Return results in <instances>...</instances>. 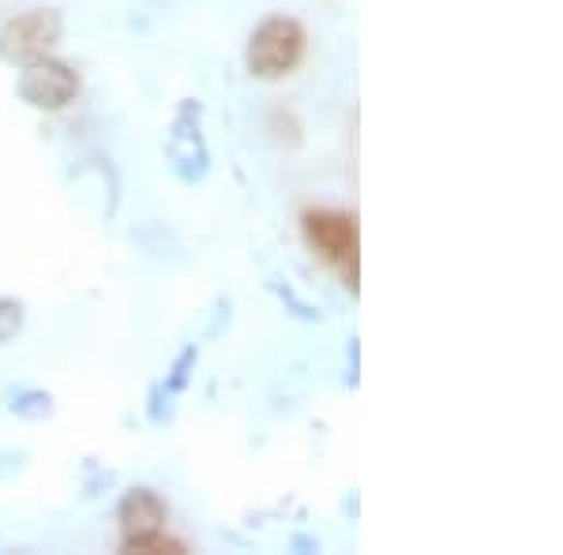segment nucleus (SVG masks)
<instances>
[{
	"instance_id": "obj_5",
	"label": "nucleus",
	"mask_w": 563,
	"mask_h": 555,
	"mask_svg": "<svg viewBox=\"0 0 563 555\" xmlns=\"http://www.w3.org/2000/svg\"><path fill=\"white\" fill-rule=\"evenodd\" d=\"M170 162L177 170L181 181L196 184L207 177V165H210V154H207V143L199 136V105L184 102L177 109V120H173V131H170Z\"/></svg>"
},
{
	"instance_id": "obj_6",
	"label": "nucleus",
	"mask_w": 563,
	"mask_h": 555,
	"mask_svg": "<svg viewBox=\"0 0 563 555\" xmlns=\"http://www.w3.org/2000/svg\"><path fill=\"white\" fill-rule=\"evenodd\" d=\"M117 522H120V536H136V533H151V530H165L170 522V504L158 496L147 484H136L120 496L117 507Z\"/></svg>"
},
{
	"instance_id": "obj_9",
	"label": "nucleus",
	"mask_w": 563,
	"mask_h": 555,
	"mask_svg": "<svg viewBox=\"0 0 563 555\" xmlns=\"http://www.w3.org/2000/svg\"><path fill=\"white\" fill-rule=\"evenodd\" d=\"M26 327V308L23 301H12V297H0V346L15 342Z\"/></svg>"
},
{
	"instance_id": "obj_8",
	"label": "nucleus",
	"mask_w": 563,
	"mask_h": 555,
	"mask_svg": "<svg viewBox=\"0 0 563 555\" xmlns=\"http://www.w3.org/2000/svg\"><path fill=\"white\" fill-rule=\"evenodd\" d=\"M53 409H57V405H53V394L46 391H20L12 398V413L23 420H49Z\"/></svg>"
},
{
	"instance_id": "obj_3",
	"label": "nucleus",
	"mask_w": 563,
	"mask_h": 555,
	"mask_svg": "<svg viewBox=\"0 0 563 555\" xmlns=\"http://www.w3.org/2000/svg\"><path fill=\"white\" fill-rule=\"evenodd\" d=\"M60 38H65V15L57 8H26L0 26V60L26 65L46 57Z\"/></svg>"
},
{
	"instance_id": "obj_10",
	"label": "nucleus",
	"mask_w": 563,
	"mask_h": 555,
	"mask_svg": "<svg viewBox=\"0 0 563 555\" xmlns=\"http://www.w3.org/2000/svg\"><path fill=\"white\" fill-rule=\"evenodd\" d=\"M199 360V349L196 346H188L184 354L177 357V365H173V375L165 379V386H170V394H181L184 386H188V375H192V365Z\"/></svg>"
},
{
	"instance_id": "obj_4",
	"label": "nucleus",
	"mask_w": 563,
	"mask_h": 555,
	"mask_svg": "<svg viewBox=\"0 0 563 555\" xmlns=\"http://www.w3.org/2000/svg\"><path fill=\"white\" fill-rule=\"evenodd\" d=\"M15 99L31 109L60 113L79 99V72L65 60H53L49 53L38 60H26L20 65V79H15Z\"/></svg>"
},
{
	"instance_id": "obj_7",
	"label": "nucleus",
	"mask_w": 563,
	"mask_h": 555,
	"mask_svg": "<svg viewBox=\"0 0 563 555\" xmlns=\"http://www.w3.org/2000/svg\"><path fill=\"white\" fill-rule=\"evenodd\" d=\"M120 552H143V555H181L188 552L184 548V541H177V536H170L165 530H151V533H136V536H120Z\"/></svg>"
},
{
	"instance_id": "obj_1",
	"label": "nucleus",
	"mask_w": 563,
	"mask_h": 555,
	"mask_svg": "<svg viewBox=\"0 0 563 555\" xmlns=\"http://www.w3.org/2000/svg\"><path fill=\"white\" fill-rule=\"evenodd\" d=\"M308 248L342 278L349 293H360V226L357 215L334 207H312L301 215Z\"/></svg>"
},
{
	"instance_id": "obj_2",
	"label": "nucleus",
	"mask_w": 563,
	"mask_h": 555,
	"mask_svg": "<svg viewBox=\"0 0 563 555\" xmlns=\"http://www.w3.org/2000/svg\"><path fill=\"white\" fill-rule=\"evenodd\" d=\"M308 57V31L294 15H267L256 31L249 34L244 46V68L252 79L263 83H278V79L294 76Z\"/></svg>"
}]
</instances>
